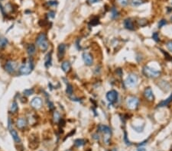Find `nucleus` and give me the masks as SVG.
Instances as JSON below:
<instances>
[{
  "label": "nucleus",
  "instance_id": "cd10ccee",
  "mask_svg": "<svg viewBox=\"0 0 172 151\" xmlns=\"http://www.w3.org/2000/svg\"><path fill=\"white\" fill-rule=\"evenodd\" d=\"M166 24H167L166 20H165V19L161 20V21H159V23H158V28H162L163 26H165V25H166Z\"/></svg>",
  "mask_w": 172,
  "mask_h": 151
},
{
  "label": "nucleus",
  "instance_id": "2eb2a0df",
  "mask_svg": "<svg viewBox=\"0 0 172 151\" xmlns=\"http://www.w3.org/2000/svg\"><path fill=\"white\" fill-rule=\"evenodd\" d=\"M171 101H172V95H171V96H170L169 98H168L167 99L161 101V102L159 103V104L158 105V107H165V106H167L168 105H169V103H170Z\"/></svg>",
  "mask_w": 172,
  "mask_h": 151
},
{
  "label": "nucleus",
  "instance_id": "c85d7f7f",
  "mask_svg": "<svg viewBox=\"0 0 172 151\" xmlns=\"http://www.w3.org/2000/svg\"><path fill=\"white\" fill-rule=\"evenodd\" d=\"M152 38L154 40V41H155L156 42L159 41V36H158V33H156V32L153 33V34H152Z\"/></svg>",
  "mask_w": 172,
  "mask_h": 151
},
{
  "label": "nucleus",
  "instance_id": "20e7f679",
  "mask_svg": "<svg viewBox=\"0 0 172 151\" xmlns=\"http://www.w3.org/2000/svg\"><path fill=\"white\" fill-rule=\"evenodd\" d=\"M138 83V76L135 74H130L126 79V84L127 86L133 87Z\"/></svg>",
  "mask_w": 172,
  "mask_h": 151
},
{
  "label": "nucleus",
  "instance_id": "c03bdc74",
  "mask_svg": "<svg viewBox=\"0 0 172 151\" xmlns=\"http://www.w3.org/2000/svg\"><path fill=\"white\" fill-rule=\"evenodd\" d=\"M41 151H42V150H41Z\"/></svg>",
  "mask_w": 172,
  "mask_h": 151
},
{
  "label": "nucleus",
  "instance_id": "39448f33",
  "mask_svg": "<svg viewBox=\"0 0 172 151\" xmlns=\"http://www.w3.org/2000/svg\"><path fill=\"white\" fill-rule=\"evenodd\" d=\"M138 102H139V101L137 98L131 97V98L128 99V100L126 101V105L129 109H135L138 105Z\"/></svg>",
  "mask_w": 172,
  "mask_h": 151
},
{
  "label": "nucleus",
  "instance_id": "72a5a7b5",
  "mask_svg": "<svg viewBox=\"0 0 172 151\" xmlns=\"http://www.w3.org/2000/svg\"><path fill=\"white\" fill-rule=\"evenodd\" d=\"M48 16H49L50 18H54V17H55V13H54L53 11H51V12H50L48 13Z\"/></svg>",
  "mask_w": 172,
  "mask_h": 151
},
{
  "label": "nucleus",
  "instance_id": "c756f323",
  "mask_svg": "<svg viewBox=\"0 0 172 151\" xmlns=\"http://www.w3.org/2000/svg\"><path fill=\"white\" fill-rule=\"evenodd\" d=\"M117 16H118V12H117V10L115 9H112V17L114 18H116Z\"/></svg>",
  "mask_w": 172,
  "mask_h": 151
},
{
  "label": "nucleus",
  "instance_id": "c9c22d12",
  "mask_svg": "<svg viewBox=\"0 0 172 151\" xmlns=\"http://www.w3.org/2000/svg\"><path fill=\"white\" fill-rule=\"evenodd\" d=\"M125 140H126V144L127 145H131V144H130V142L129 141V140H127V136H126V133H125Z\"/></svg>",
  "mask_w": 172,
  "mask_h": 151
},
{
  "label": "nucleus",
  "instance_id": "6ab92c4d",
  "mask_svg": "<svg viewBox=\"0 0 172 151\" xmlns=\"http://www.w3.org/2000/svg\"><path fill=\"white\" fill-rule=\"evenodd\" d=\"M10 111H11L12 113H15L18 111V104L15 101H14L12 102V104L10 107Z\"/></svg>",
  "mask_w": 172,
  "mask_h": 151
},
{
  "label": "nucleus",
  "instance_id": "9b49d317",
  "mask_svg": "<svg viewBox=\"0 0 172 151\" xmlns=\"http://www.w3.org/2000/svg\"><path fill=\"white\" fill-rule=\"evenodd\" d=\"M27 125V121L25 118H23V117H20L19 118L17 121H16V126L17 128L19 129H23L25 128Z\"/></svg>",
  "mask_w": 172,
  "mask_h": 151
},
{
  "label": "nucleus",
  "instance_id": "473e14b6",
  "mask_svg": "<svg viewBox=\"0 0 172 151\" xmlns=\"http://www.w3.org/2000/svg\"><path fill=\"white\" fill-rule=\"evenodd\" d=\"M167 47H168V49L172 52V41H169L168 44H167Z\"/></svg>",
  "mask_w": 172,
  "mask_h": 151
},
{
  "label": "nucleus",
  "instance_id": "dca6fc26",
  "mask_svg": "<svg viewBox=\"0 0 172 151\" xmlns=\"http://www.w3.org/2000/svg\"><path fill=\"white\" fill-rule=\"evenodd\" d=\"M35 46L34 44H28V46L27 47V51H28V53L30 55V56H32L33 54L35 53Z\"/></svg>",
  "mask_w": 172,
  "mask_h": 151
},
{
  "label": "nucleus",
  "instance_id": "0eeeda50",
  "mask_svg": "<svg viewBox=\"0 0 172 151\" xmlns=\"http://www.w3.org/2000/svg\"><path fill=\"white\" fill-rule=\"evenodd\" d=\"M106 99L109 102H111V103L115 102L117 101V99H118V93H117V92L115 90L109 91L106 94Z\"/></svg>",
  "mask_w": 172,
  "mask_h": 151
},
{
  "label": "nucleus",
  "instance_id": "a878e982",
  "mask_svg": "<svg viewBox=\"0 0 172 151\" xmlns=\"http://www.w3.org/2000/svg\"><path fill=\"white\" fill-rule=\"evenodd\" d=\"M117 1H118L119 5H121L122 6H126L129 3V0H117Z\"/></svg>",
  "mask_w": 172,
  "mask_h": 151
},
{
  "label": "nucleus",
  "instance_id": "9d476101",
  "mask_svg": "<svg viewBox=\"0 0 172 151\" xmlns=\"http://www.w3.org/2000/svg\"><path fill=\"white\" fill-rule=\"evenodd\" d=\"M144 95H145V97L148 100V101H153L154 100V95H153V92H152V90L151 88H147L145 89V92H144Z\"/></svg>",
  "mask_w": 172,
  "mask_h": 151
},
{
  "label": "nucleus",
  "instance_id": "58836bf2",
  "mask_svg": "<svg viewBox=\"0 0 172 151\" xmlns=\"http://www.w3.org/2000/svg\"><path fill=\"white\" fill-rule=\"evenodd\" d=\"M138 151H146V150L145 148H143V147H138Z\"/></svg>",
  "mask_w": 172,
  "mask_h": 151
},
{
  "label": "nucleus",
  "instance_id": "e433bc0d",
  "mask_svg": "<svg viewBox=\"0 0 172 151\" xmlns=\"http://www.w3.org/2000/svg\"><path fill=\"white\" fill-rule=\"evenodd\" d=\"M48 107L50 108V109H51V110L54 109V105H53V103H52V102H51V101H49V102H48Z\"/></svg>",
  "mask_w": 172,
  "mask_h": 151
},
{
  "label": "nucleus",
  "instance_id": "bb28decb",
  "mask_svg": "<svg viewBox=\"0 0 172 151\" xmlns=\"http://www.w3.org/2000/svg\"><path fill=\"white\" fill-rule=\"evenodd\" d=\"M33 92H34V90L32 89H25V90H24V92H23V93H24L25 95H32L33 94Z\"/></svg>",
  "mask_w": 172,
  "mask_h": 151
},
{
  "label": "nucleus",
  "instance_id": "4c0bfd02",
  "mask_svg": "<svg viewBox=\"0 0 172 151\" xmlns=\"http://www.w3.org/2000/svg\"><path fill=\"white\" fill-rule=\"evenodd\" d=\"M0 9H1V11H2V13L3 14V15H5V12H4V8L2 7V5L0 4Z\"/></svg>",
  "mask_w": 172,
  "mask_h": 151
},
{
  "label": "nucleus",
  "instance_id": "4468645a",
  "mask_svg": "<svg viewBox=\"0 0 172 151\" xmlns=\"http://www.w3.org/2000/svg\"><path fill=\"white\" fill-rule=\"evenodd\" d=\"M124 25L126 27V28L129 29V30H133L134 29V25H133V23L131 21V19L128 18L124 22Z\"/></svg>",
  "mask_w": 172,
  "mask_h": 151
},
{
  "label": "nucleus",
  "instance_id": "f257e3e1",
  "mask_svg": "<svg viewBox=\"0 0 172 151\" xmlns=\"http://www.w3.org/2000/svg\"><path fill=\"white\" fill-rule=\"evenodd\" d=\"M36 44L43 51H45L47 49H48V41H47L46 34L44 33H41V34H39L37 37V40H36Z\"/></svg>",
  "mask_w": 172,
  "mask_h": 151
},
{
  "label": "nucleus",
  "instance_id": "a211bd4d",
  "mask_svg": "<svg viewBox=\"0 0 172 151\" xmlns=\"http://www.w3.org/2000/svg\"><path fill=\"white\" fill-rule=\"evenodd\" d=\"M61 68H62V69H63L64 72H65V73L68 72V71L70 70V63H69L68 61L64 62L63 63H62V65H61Z\"/></svg>",
  "mask_w": 172,
  "mask_h": 151
},
{
  "label": "nucleus",
  "instance_id": "7ed1b4c3",
  "mask_svg": "<svg viewBox=\"0 0 172 151\" xmlns=\"http://www.w3.org/2000/svg\"><path fill=\"white\" fill-rule=\"evenodd\" d=\"M33 68H34V65H33V61L32 60L29 61L28 65H22L19 68V73L21 75H28L32 71Z\"/></svg>",
  "mask_w": 172,
  "mask_h": 151
},
{
  "label": "nucleus",
  "instance_id": "b1692460",
  "mask_svg": "<svg viewBox=\"0 0 172 151\" xmlns=\"http://www.w3.org/2000/svg\"><path fill=\"white\" fill-rule=\"evenodd\" d=\"M73 87H72V85H70V84H68L67 85V89H66V92H67V94H68V95H71L72 94H73Z\"/></svg>",
  "mask_w": 172,
  "mask_h": 151
},
{
  "label": "nucleus",
  "instance_id": "4be33fe9",
  "mask_svg": "<svg viewBox=\"0 0 172 151\" xmlns=\"http://www.w3.org/2000/svg\"><path fill=\"white\" fill-rule=\"evenodd\" d=\"M8 44V40L5 37H0V47H5Z\"/></svg>",
  "mask_w": 172,
  "mask_h": 151
},
{
  "label": "nucleus",
  "instance_id": "1a4fd4ad",
  "mask_svg": "<svg viewBox=\"0 0 172 151\" xmlns=\"http://www.w3.org/2000/svg\"><path fill=\"white\" fill-rule=\"evenodd\" d=\"M83 59L84 63H86V65L87 66H91L93 64V57L89 53H83Z\"/></svg>",
  "mask_w": 172,
  "mask_h": 151
},
{
  "label": "nucleus",
  "instance_id": "f3484780",
  "mask_svg": "<svg viewBox=\"0 0 172 151\" xmlns=\"http://www.w3.org/2000/svg\"><path fill=\"white\" fill-rule=\"evenodd\" d=\"M66 50V46L64 44H61L58 46V55L59 57H63V55L65 53Z\"/></svg>",
  "mask_w": 172,
  "mask_h": 151
},
{
  "label": "nucleus",
  "instance_id": "393cba45",
  "mask_svg": "<svg viewBox=\"0 0 172 151\" xmlns=\"http://www.w3.org/2000/svg\"><path fill=\"white\" fill-rule=\"evenodd\" d=\"M60 120V115L57 112H54V121L55 122H57Z\"/></svg>",
  "mask_w": 172,
  "mask_h": 151
},
{
  "label": "nucleus",
  "instance_id": "aec40b11",
  "mask_svg": "<svg viewBox=\"0 0 172 151\" xmlns=\"http://www.w3.org/2000/svg\"><path fill=\"white\" fill-rule=\"evenodd\" d=\"M85 144V141L82 139H77L74 141V145L76 147H81V146H83Z\"/></svg>",
  "mask_w": 172,
  "mask_h": 151
},
{
  "label": "nucleus",
  "instance_id": "f8f14e48",
  "mask_svg": "<svg viewBox=\"0 0 172 151\" xmlns=\"http://www.w3.org/2000/svg\"><path fill=\"white\" fill-rule=\"evenodd\" d=\"M99 131L105 134V135H111V129L108 126L106 125H99L98 128Z\"/></svg>",
  "mask_w": 172,
  "mask_h": 151
},
{
  "label": "nucleus",
  "instance_id": "412c9836",
  "mask_svg": "<svg viewBox=\"0 0 172 151\" xmlns=\"http://www.w3.org/2000/svg\"><path fill=\"white\" fill-rule=\"evenodd\" d=\"M144 2V0H131V3L133 6H138Z\"/></svg>",
  "mask_w": 172,
  "mask_h": 151
},
{
  "label": "nucleus",
  "instance_id": "f704fd0d",
  "mask_svg": "<svg viewBox=\"0 0 172 151\" xmlns=\"http://www.w3.org/2000/svg\"><path fill=\"white\" fill-rule=\"evenodd\" d=\"M8 124H9V125H8V128H9L10 130H11V126H12V120L11 118L9 117V120H8Z\"/></svg>",
  "mask_w": 172,
  "mask_h": 151
},
{
  "label": "nucleus",
  "instance_id": "f03ea898",
  "mask_svg": "<svg viewBox=\"0 0 172 151\" xmlns=\"http://www.w3.org/2000/svg\"><path fill=\"white\" fill-rule=\"evenodd\" d=\"M143 73L148 78H157L160 75V72L158 70L148 67H145L143 68Z\"/></svg>",
  "mask_w": 172,
  "mask_h": 151
},
{
  "label": "nucleus",
  "instance_id": "423d86ee",
  "mask_svg": "<svg viewBox=\"0 0 172 151\" xmlns=\"http://www.w3.org/2000/svg\"><path fill=\"white\" fill-rule=\"evenodd\" d=\"M16 63L12 60H9L6 63V64L5 66V69L9 73H12L15 71V69H16Z\"/></svg>",
  "mask_w": 172,
  "mask_h": 151
},
{
  "label": "nucleus",
  "instance_id": "7c9ffc66",
  "mask_svg": "<svg viewBox=\"0 0 172 151\" xmlns=\"http://www.w3.org/2000/svg\"><path fill=\"white\" fill-rule=\"evenodd\" d=\"M138 23H139V25H140L141 26H144V25H146L147 21H146L145 19H142V20L140 19V20L138 21Z\"/></svg>",
  "mask_w": 172,
  "mask_h": 151
},
{
  "label": "nucleus",
  "instance_id": "6e6552de",
  "mask_svg": "<svg viewBox=\"0 0 172 151\" xmlns=\"http://www.w3.org/2000/svg\"><path fill=\"white\" fill-rule=\"evenodd\" d=\"M31 105H32V108L35 109H39L42 105V99L39 97L34 98L32 100V101H31Z\"/></svg>",
  "mask_w": 172,
  "mask_h": 151
},
{
  "label": "nucleus",
  "instance_id": "ea45409f",
  "mask_svg": "<svg viewBox=\"0 0 172 151\" xmlns=\"http://www.w3.org/2000/svg\"><path fill=\"white\" fill-rule=\"evenodd\" d=\"M88 2H89L90 3H94V2H98V0H88Z\"/></svg>",
  "mask_w": 172,
  "mask_h": 151
},
{
  "label": "nucleus",
  "instance_id": "ddd939ff",
  "mask_svg": "<svg viewBox=\"0 0 172 151\" xmlns=\"http://www.w3.org/2000/svg\"><path fill=\"white\" fill-rule=\"evenodd\" d=\"M10 133H11V135H12V137L13 140H15V142L20 143L21 139H20V137H19V134H18L17 131H15V130L11 129V130H10Z\"/></svg>",
  "mask_w": 172,
  "mask_h": 151
},
{
  "label": "nucleus",
  "instance_id": "5701e85b",
  "mask_svg": "<svg viewBox=\"0 0 172 151\" xmlns=\"http://www.w3.org/2000/svg\"><path fill=\"white\" fill-rule=\"evenodd\" d=\"M48 58H47V60L45 62V66L46 67H48L51 65V53L48 55V57H47Z\"/></svg>",
  "mask_w": 172,
  "mask_h": 151
},
{
  "label": "nucleus",
  "instance_id": "37998d69",
  "mask_svg": "<svg viewBox=\"0 0 172 151\" xmlns=\"http://www.w3.org/2000/svg\"><path fill=\"white\" fill-rule=\"evenodd\" d=\"M171 20H172V17H171Z\"/></svg>",
  "mask_w": 172,
  "mask_h": 151
},
{
  "label": "nucleus",
  "instance_id": "a19ab883",
  "mask_svg": "<svg viewBox=\"0 0 172 151\" xmlns=\"http://www.w3.org/2000/svg\"><path fill=\"white\" fill-rule=\"evenodd\" d=\"M111 151H117V150H116V149H113Z\"/></svg>",
  "mask_w": 172,
  "mask_h": 151
},
{
  "label": "nucleus",
  "instance_id": "2f4dec72",
  "mask_svg": "<svg viewBox=\"0 0 172 151\" xmlns=\"http://www.w3.org/2000/svg\"><path fill=\"white\" fill-rule=\"evenodd\" d=\"M48 4L49 5H57L58 4L57 1H55V0H53V1H49L48 2Z\"/></svg>",
  "mask_w": 172,
  "mask_h": 151
},
{
  "label": "nucleus",
  "instance_id": "79ce46f5",
  "mask_svg": "<svg viewBox=\"0 0 172 151\" xmlns=\"http://www.w3.org/2000/svg\"><path fill=\"white\" fill-rule=\"evenodd\" d=\"M66 151H71V150H66Z\"/></svg>",
  "mask_w": 172,
  "mask_h": 151
}]
</instances>
